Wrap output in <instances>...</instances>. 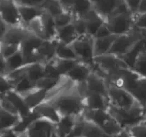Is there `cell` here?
Segmentation results:
<instances>
[{
	"label": "cell",
	"instance_id": "db71d44e",
	"mask_svg": "<svg viewBox=\"0 0 146 137\" xmlns=\"http://www.w3.org/2000/svg\"><path fill=\"white\" fill-rule=\"evenodd\" d=\"M60 1L62 4L64 9L67 10V11H71V7L75 3L76 0H60Z\"/></svg>",
	"mask_w": 146,
	"mask_h": 137
},
{
	"label": "cell",
	"instance_id": "4fadbf2b",
	"mask_svg": "<svg viewBox=\"0 0 146 137\" xmlns=\"http://www.w3.org/2000/svg\"><path fill=\"white\" fill-rule=\"evenodd\" d=\"M38 118L48 119L52 122L57 124L61 118V115L58 113L56 108L48 101H45L31 110Z\"/></svg>",
	"mask_w": 146,
	"mask_h": 137
},
{
	"label": "cell",
	"instance_id": "5bb4252c",
	"mask_svg": "<svg viewBox=\"0 0 146 137\" xmlns=\"http://www.w3.org/2000/svg\"><path fill=\"white\" fill-rule=\"evenodd\" d=\"M92 71L89 65L78 61L65 76L76 84H82L86 81Z\"/></svg>",
	"mask_w": 146,
	"mask_h": 137
},
{
	"label": "cell",
	"instance_id": "681fc988",
	"mask_svg": "<svg viewBox=\"0 0 146 137\" xmlns=\"http://www.w3.org/2000/svg\"><path fill=\"white\" fill-rule=\"evenodd\" d=\"M124 1L133 14L135 16L138 14L142 0H124Z\"/></svg>",
	"mask_w": 146,
	"mask_h": 137
},
{
	"label": "cell",
	"instance_id": "484cf974",
	"mask_svg": "<svg viewBox=\"0 0 146 137\" xmlns=\"http://www.w3.org/2000/svg\"><path fill=\"white\" fill-rule=\"evenodd\" d=\"M143 51H146V44L144 38L140 40L129 51L124 54L122 57H120L124 61L125 64L130 67L133 68L134 67L135 61L138 59L139 54L142 52Z\"/></svg>",
	"mask_w": 146,
	"mask_h": 137
},
{
	"label": "cell",
	"instance_id": "f35d334b",
	"mask_svg": "<svg viewBox=\"0 0 146 137\" xmlns=\"http://www.w3.org/2000/svg\"><path fill=\"white\" fill-rule=\"evenodd\" d=\"M102 129L105 131L106 134H108V135L112 136H116L120 131H122L123 129L122 126L120 125L118 123V121L113 118V117H111L106 123L105 125L103 126Z\"/></svg>",
	"mask_w": 146,
	"mask_h": 137
},
{
	"label": "cell",
	"instance_id": "b9f144b4",
	"mask_svg": "<svg viewBox=\"0 0 146 137\" xmlns=\"http://www.w3.org/2000/svg\"><path fill=\"white\" fill-rule=\"evenodd\" d=\"M126 129L133 137H146V117L139 123L128 127Z\"/></svg>",
	"mask_w": 146,
	"mask_h": 137
},
{
	"label": "cell",
	"instance_id": "680465c9",
	"mask_svg": "<svg viewBox=\"0 0 146 137\" xmlns=\"http://www.w3.org/2000/svg\"><path fill=\"white\" fill-rule=\"evenodd\" d=\"M145 117H146V106L145 107Z\"/></svg>",
	"mask_w": 146,
	"mask_h": 137
},
{
	"label": "cell",
	"instance_id": "60d3db41",
	"mask_svg": "<svg viewBox=\"0 0 146 137\" xmlns=\"http://www.w3.org/2000/svg\"><path fill=\"white\" fill-rule=\"evenodd\" d=\"M133 69L142 77L146 78V51H143L139 54Z\"/></svg>",
	"mask_w": 146,
	"mask_h": 137
},
{
	"label": "cell",
	"instance_id": "ab89813d",
	"mask_svg": "<svg viewBox=\"0 0 146 137\" xmlns=\"http://www.w3.org/2000/svg\"><path fill=\"white\" fill-rule=\"evenodd\" d=\"M62 77L60 78H53L45 76L36 83L35 87L43 88V89L47 90V91H51V90H52L53 88H55L58 85V84L61 81Z\"/></svg>",
	"mask_w": 146,
	"mask_h": 137
},
{
	"label": "cell",
	"instance_id": "d4e9b609",
	"mask_svg": "<svg viewBox=\"0 0 146 137\" xmlns=\"http://www.w3.org/2000/svg\"><path fill=\"white\" fill-rule=\"evenodd\" d=\"M21 119V116L0 107V132L13 129Z\"/></svg>",
	"mask_w": 146,
	"mask_h": 137
},
{
	"label": "cell",
	"instance_id": "d590c367",
	"mask_svg": "<svg viewBox=\"0 0 146 137\" xmlns=\"http://www.w3.org/2000/svg\"><path fill=\"white\" fill-rule=\"evenodd\" d=\"M26 27L28 29V30L31 34L44 39V29L42 16L37 17L30 21Z\"/></svg>",
	"mask_w": 146,
	"mask_h": 137
},
{
	"label": "cell",
	"instance_id": "277c9868",
	"mask_svg": "<svg viewBox=\"0 0 146 137\" xmlns=\"http://www.w3.org/2000/svg\"><path fill=\"white\" fill-rule=\"evenodd\" d=\"M71 45L74 49L78 59L94 68L95 67L94 37L89 35L79 37Z\"/></svg>",
	"mask_w": 146,
	"mask_h": 137
},
{
	"label": "cell",
	"instance_id": "5b68a950",
	"mask_svg": "<svg viewBox=\"0 0 146 137\" xmlns=\"http://www.w3.org/2000/svg\"><path fill=\"white\" fill-rule=\"evenodd\" d=\"M143 36L142 30L134 27L133 29L130 32L118 36L109 53L122 57L142 39Z\"/></svg>",
	"mask_w": 146,
	"mask_h": 137
},
{
	"label": "cell",
	"instance_id": "2e32d148",
	"mask_svg": "<svg viewBox=\"0 0 146 137\" xmlns=\"http://www.w3.org/2000/svg\"><path fill=\"white\" fill-rule=\"evenodd\" d=\"M82 117L86 121H90L102 128L112 116L108 109H86Z\"/></svg>",
	"mask_w": 146,
	"mask_h": 137
},
{
	"label": "cell",
	"instance_id": "f1b7e54d",
	"mask_svg": "<svg viewBox=\"0 0 146 137\" xmlns=\"http://www.w3.org/2000/svg\"><path fill=\"white\" fill-rule=\"evenodd\" d=\"M44 29V39H56L57 27L56 25L54 18L48 13L45 12L42 15Z\"/></svg>",
	"mask_w": 146,
	"mask_h": 137
},
{
	"label": "cell",
	"instance_id": "603a6c76",
	"mask_svg": "<svg viewBox=\"0 0 146 137\" xmlns=\"http://www.w3.org/2000/svg\"><path fill=\"white\" fill-rule=\"evenodd\" d=\"M44 40L31 33L21 44L20 51H21L24 57L36 53L41 47Z\"/></svg>",
	"mask_w": 146,
	"mask_h": 137
},
{
	"label": "cell",
	"instance_id": "ee69618b",
	"mask_svg": "<svg viewBox=\"0 0 146 137\" xmlns=\"http://www.w3.org/2000/svg\"><path fill=\"white\" fill-rule=\"evenodd\" d=\"M20 50V45H17V44H4L1 42V54L4 57L5 59L10 57L19 51Z\"/></svg>",
	"mask_w": 146,
	"mask_h": 137
},
{
	"label": "cell",
	"instance_id": "f6af8a7d",
	"mask_svg": "<svg viewBox=\"0 0 146 137\" xmlns=\"http://www.w3.org/2000/svg\"><path fill=\"white\" fill-rule=\"evenodd\" d=\"M12 90L14 87L7 76L0 74V96L6 95Z\"/></svg>",
	"mask_w": 146,
	"mask_h": 137
},
{
	"label": "cell",
	"instance_id": "9c48e42d",
	"mask_svg": "<svg viewBox=\"0 0 146 137\" xmlns=\"http://www.w3.org/2000/svg\"><path fill=\"white\" fill-rule=\"evenodd\" d=\"M56 124L46 118H38L29 126L24 134H19V136L54 137Z\"/></svg>",
	"mask_w": 146,
	"mask_h": 137
},
{
	"label": "cell",
	"instance_id": "11a10c76",
	"mask_svg": "<svg viewBox=\"0 0 146 137\" xmlns=\"http://www.w3.org/2000/svg\"><path fill=\"white\" fill-rule=\"evenodd\" d=\"M114 137H133L131 134V133L128 131V129L126 128H123L121 131H120L116 136H115Z\"/></svg>",
	"mask_w": 146,
	"mask_h": 137
},
{
	"label": "cell",
	"instance_id": "7402d4cb",
	"mask_svg": "<svg viewBox=\"0 0 146 137\" xmlns=\"http://www.w3.org/2000/svg\"><path fill=\"white\" fill-rule=\"evenodd\" d=\"M118 36L119 35L112 34L108 37H103V38H94L95 57L109 53Z\"/></svg>",
	"mask_w": 146,
	"mask_h": 137
},
{
	"label": "cell",
	"instance_id": "ac0fdd59",
	"mask_svg": "<svg viewBox=\"0 0 146 137\" xmlns=\"http://www.w3.org/2000/svg\"><path fill=\"white\" fill-rule=\"evenodd\" d=\"M78 118L69 116H61L56 124L54 137H67L74 129Z\"/></svg>",
	"mask_w": 146,
	"mask_h": 137
},
{
	"label": "cell",
	"instance_id": "9f6ffc18",
	"mask_svg": "<svg viewBox=\"0 0 146 137\" xmlns=\"http://www.w3.org/2000/svg\"><path fill=\"white\" fill-rule=\"evenodd\" d=\"M141 13H146V0H142L139 11H138V14H141Z\"/></svg>",
	"mask_w": 146,
	"mask_h": 137
},
{
	"label": "cell",
	"instance_id": "bcb514c9",
	"mask_svg": "<svg viewBox=\"0 0 146 137\" xmlns=\"http://www.w3.org/2000/svg\"><path fill=\"white\" fill-rule=\"evenodd\" d=\"M75 29L79 37L87 35L86 24L83 18H75L73 21Z\"/></svg>",
	"mask_w": 146,
	"mask_h": 137
},
{
	"label": "cell",
	"instance_id": "8992f818",
	"mask_svg": "<svg viewBox=\"0 0 146 137\" xmlns=\"http://www.w3.org/2000/svg\"><path fill=\"white\" fill-rule=\"evenodd\" d=\"M108 98L110 105L123 109H128L138 102L129 91L109 82H108Z\"/></svg>",
	"mask_w": 146,
	"mask_h": 137
},
{
	"label": "cell",
	"instance_id": "4316f807",
	"mask_svg": "<svg viewBox=\"0 0 146 137\" xmlns=\"http://www.w3.org/2000/svg\"><path fill=\"white\" fill-rule=\"evenodd\" d=\"M26 76L34 84L45 77L44 63L38 62L25 65Z\"/></svg>",
	"mask_w": 146,
	"mask_h": 137
},
{
	"label": "cell",
	"instance_id": "f907efd6",
	"mask_svg": "<svg viewBox=\"0 0 146 137\" xmlns=\"http://www.w3.org/2000/svg\"><path fill=\"white\" fill-rule=\"evenodd\" d=\"M112 34L111 30L109 29V28L108 27V26L106 25V24H104V25H102L101 27V28L98 30V31L96 32V34H95V36L94 37V39H98V38H103V37H108V36Z\"/></svg>",
	"mask_w": 146,
	"mask_h": 137
},
{
	"label": "cell",
	"instance_id": "f546056e",
	"mask_svg": "<svg viewBox=\"0 0 146 137\" xmlns=\"http://www.w3.org/2000/svg\"><path fill=\"white\" fill-rule=\"evenodd\" d=\"M129 92L145 108L146 106V78L142 77Z\"/></svg>",
	"mask_w": 146,
	"mask_h": 137
},
{
	"label": "cell",
	"instance_id": "9a60e30c",
	"mask_svg": "<svg viewBox=\"0 0 146 137\" xmlns=\"http://www.w3.org/2000/svg\"><path fill=\"white\" fill-rule=\"evenodd\" d=\"M86 109H108L109 101L108 97L97 93H87L84 95Z\"/></svg>",
	"mask_w": 146,
	"mask_h": 137
},
{
	"label": "cell",
	"instance_id": "7a4b0ae2",
	"mask_svg": "<svg viewBox=\"0 0 146 137\" xmlns=\"http://www.w3.org/2000/svg\"><path fill=\"white\" fill-rule=\"evenodd\" d=\"M108 110L123 128L135 125L145 118V108L138 102L128 109L117 108L109 104Z\"/></svg>",
	"mask_w": 146,
	"mask_h": 137
},
{
	"label": "cell",
	"instance_id": "3957f363",
	"mask_svg": "<svg viewBox=\"0 0 146 137\" xmlns=\"http://www.w3.org/2000/svg\"><path fill=\"white\" fill-rule=\"evenodd\" d=\"M94 64L95 67L93 70L98 71L105 76L106 78L121 68L129 67L121 57L110 53L96 56Z\"/></svg>",
	"mask_w": 146,
	"mask_h": 137
},
{
	"label": "cell",
	"instance_id": "cb8c5ba5",
	"mask_svg": "<svg viewBox=\"0 0 146 137\" xmlns=\"http://www.w3.org/2000/svg\"><path fill=\"white\" fill-rule=\"evenodd\" d=\"M79 36L77 34L73 22L65 27L57 29L56 39L61 43L71 45Z\"/></svg>",
	"mask_w": 146,
	"mask_h": 137
},
{
	"label": "cell",
	"instance_id": "c3c4849f",
	"mask_svg": "<svg viewBox=\"0 0 146 137\" xmlns=\"http://www.w3.org/2000/svg\"><path fill=\"white\" fill-rule=\"evenodd\" d=\"M19 6H33L42 7L46 0H14Z\"/></svg>",
	"mask_w": 146,
	"mask_h": 137
},
{
	"label": "cell",
	"instance_id": "d6a6232c",
	"mask_svg": "<svg viewBox=\"0 0 146 137\" xmlns=\"http://www.w3.org/2000/svg\"><path fill=\"white\" fill-rule=\"evenodd\" d=\"M78 61L79 60L65 59H59L57 57H56L54 59V64L62 76H65L72 69L73 67L77 64Z\"/></svg>",
	"mask_w": 146,
	"mask_h": 137
},
{
	"label": "cell",
	"instance_id": "ffe728a7",
	"mask_svg": "<svg viewBox=\"0 0 146 137\" xmlns=\"http://www.w3.org/2000/svg\"><path fill=\"white\" fill-rule=\"evenodd\" d=\"M83 19L85 20L86 24L87 35H89L92 37L95 36L101 26L105 24L104 19L101 17L94 9H93Z\"/></svg>",
	"mask_w": 146,
	"mask_h": 137
},
{
	"label": "cell",
	"instance_id": "83f0119b",
	"mask_svg": "<svg viewBox=\"0 0 146 137\" xmlns=\"http://www.w3.org/2000/svg\"><path fill=\"white\" fill-rule=\"evenodd\" d=\"M93 9L94 5L91 0H76L70 11L74 18H84Z\"/></svg>",
	"mask_w": 146,
	"mask_h": 137
},
{
	"label": "cell",
	"instance_id": "d6986e66",
	"mask_svg": "<svg viewBox=\"0 0 146 137\" xmlns=\"http://www.w3.org/2000/svg\"><path fill=\"white\" fill-rule=\"evenodd\" d=\"M123 0H100L94 5L95 11L106 20L114 13Z\"/></svg>",
	"mask_w": 146,
	"mask_h": 137
},
{
	"label": "cell",
	"instance_id": "ba28073f",
	"mask_svg": "<svg viewBox=\"0 0 146 137\" xmlns=\"http://www.w3.org/2000/svg\"><path fill=\"white\" fill-rule=\"evenodd\" d=\"M111 33L115 35H122L133 29L135 15L132 13L112 16L105 21Z\"/></svg>",
	"mask_w": 146,
	"mask_h": 137
},
{
	"label": "cell",
	"instance_id": "f5cc1de1",
	"mask_svg": "<svg viewBox=\"0 0 146 137\" xmlns=\"http://www.w3.org/2000/svg\"><path fill=\"white\" fill-rule=\"evenodd\" d=\"M0 137H19V134L16 131H14V129L7 130L1 132L0 134Z\"/></svg>",
	"mask_w": 146,
	"mask_h": 137
},
{
	"label": "cell",
	"instance_id": "7dc6e473",
	"mask_svg": "<svg viewBox=\"0 0 146 137\" xmlns=\"http://www.w3.org/2000/svg\"><path fill=\"white\" fill-rule=\"evenodd\" d=\"M134 25L139 29L146 31V13L138 14L135 16Z\"/></svg>",
	"mask_w": 146,
	"mask_h": 137
},
{
	"label": "cell",
	"instance_id": "816d5d0a",
	"mask_svg": "<svg viewBox=\"0 0 146 137\" xmlns=\"http://www.w3.org/2000/svg\"><path fill=\"white\" fill-rule=\"evenodd\" d=\"M9 29V26L0 18V42H1L4 35Z\"/></svg>",
	"mask_w": 146,
	"mask_h": 137
},
{
	"label": "cell",
	"instance_id": "44dd1931",
	"mask_svg": "<svg viewBox=\"0 0 146 137\" xmlns=\"http://www.w3.org/2000/svg\"><path fill=\"white\" fill-rule=\"evenodd\" d=\"M21 21L24 27L34 20V19L43 15L45 11L43 7H33V6H19Z\"/></svg>",
	"mask_w": 146,
	"mask_h": 137
},
{
	"label": "cell",
	"instance_id": "8d00e7d4",
	"mask_svg": "<svg viewBox=\"0 0 146 137\" xmlns=\"http://www.w3.org/2000/svg\"><path fill=\"white\" fill-rule=\"evenodd\" d=\"M35 87V84L27 76L23 77L14 85V91L19 94H24Z\"/></svg>",
	"mask_w": 146,
	"mask_h": 137
},
{
	"label": "cell",
	"instance_id": "30bf717a",
	"mask_svg": "<svg viewBox=\"0 0 146 137\" xmlns=\"http://www.w3.org/2000/svg\"><path fill=\"white\" fill-rule=\"evenodd\" d=\"M0 18L9 27L24 26L19 5L14 0H0Z\"/></svg>",
	"mask_w": 146,
	"mask_h": 137
},
{
	"label": "cell",
	"instance_id": "6f0895ef",
	"mask_svg": "<svg viewBox=\"0 0 146 137\" xmlns=\"http://www.w3.org/2000/svg\"><path fill=\"white\" fill-rule=\"evenodd\" d=\"M91 2L93 3V5H94V4H96L97 2H98L100 0H91Z\"/></svg>",
	"mask_w": 146,
	"mask_h": 137
},
{
	"label": "cell",
	"instance_id": "8fae6325",
	"mask_svg": "<svg viewBox=\"0 0 146 137\" xmlns=\"http://www.w3.org/2000/svg\"><path fill=\"white\" fill-rule=\"evenodd\" d=\"M31 34L28 29L24 26L9 27L1 42L4 44L21 45L22 41Z\"/></svg>",
	"mask_w": 146,
	"mask_h": 137
},
{
	"label": "cell",
	"instance_id": "e0dca14e",
	"mask_svg": "<svg viewBox=\"0 0 146 137\" xmlns=\"http://www.w3.org/2000/svg\"><path fill=\"white\" fill-rule=\"evenodd\" d=\"M59 41L55 39H44L41 47L37 50V54L42 59L43 62L51 61L56 57V49Z\"/></svg>",
	"mask_w": 146,
	"mask_h": 137
},
{
	"label": "cell",
	"instance_id": "1f68e13d",
	"mask_svg": "<svg viewBox=\"0 0 146 137\" xmlns=\"http://www.w3.org/2000/svg\"><path fill=\"white\" fill-rule=\"evenodd\" d=\"M82 137H113L108 135L101 127L84 119V129Z\"/></svg>",
	"mask_w": 146,
	"mask_h": 137
},
{
	"label": "cell",
	"instance_id": "836d02e7",
	"mask_svg": "<svg viewBox=\"0 0 146 137\" xmlns=\"http://www.w3.org/2000/svg\"><path fill=\"white\" fill-rule=\"evenodd\" d=\"M56 57L59 59H65L78 60L71 45L63 44L60 41L57 46Z\"/></svg>",
	"mask_w": 146,
	"mask_h": 137
},
{
	"label": "cell",
	"instance_id": "e575fe53",
	"mask_svg": "<svg viewBox=\"0 0 146 137\" xmlns=\"http://www.w3.org/2000/svg\"><path fill=\"white\" fill-rule=\"evenodd\" d=\"M42 7L46 12L54 18L65 10L60 0H46Z\"/></svg>",
	"mask_w": 146,
	"mask_h": 137
},
{
	"label": "cell",
	"instance_id": "74e56055",
	"mask_svg": "<svg viewBox=\"0 0 146 137\" xmlns=\"http://www.w3.org/2000/svg\"><path fill=\"white\" fill-rule=\"evenodd\" d=\"M74 16L71 11L64 10L62 13L54 17V21L57 28H61L71 24L74 21Z\"/></svg>",
	"mask_w": 146,
	"mask_h": 137
},
{
	"label": "cell",
	"instance_id": "52a82bcc",
	"mask_svg": "<svg viewBox=\"0 0 146 137\" xmlns=\"http://www.w3.org/2000/svg\"><path fill=\"white\" fill-rule=\"evenodd\" d=\"M77 84L84 96L87 93H97L108 97L106 78L96 70H93L85 82Z\"/></svg>",
	"mask_w": 146,
	"mask_h": 137
},
{
	"label": "cell",
	"instance_id": "7bdbcfd3",
	"mask_svg": "<svg viewBox=\"0 0 146 137\" xmlns=\"http://www.w3.org/2000/svg\"><path fill=\"white\" fill-rule=\"evenodd\" d=\"M44 66L46 77L53 78H60L62 77V76L58 72L56 65L54 64V59L44 63Z\"/></svg>",
	"mask_w": 146,
	"mask_h": 137
},
{
	"label": "cell",
	"instance_id": "7c38bea8",
	"mask_svg": "<svg viewBox=\"0 0 146 137\" xmlns=\"http://www.w3.org/2000/svg\"><path fill=\"white\" fill-rule=\"evenodd\" d=\"M48 93L49 91L34 87L31 91L20 95L23 97L27 106L31 111L40 104L48 100Z\"/></svg>",
	"mask_w": 146,
	"mask_h": 137
},
{
	"label": "cell",
	"instance_id": "6da1fadb",
	"mask_svg": "<svg viewBox=\"0 0 146 137\" xmlns=\"http://www.w3.org/2000/svg\"><path fill=\"white\" fill-rule=\"evenodd\" d=\"M61 116H69L78 118L82 117L86 110L84 96L78 84L68 78L65 85L49 100Z\"/></svg>",
	"mask_w": 146,
	"mask_h": 137
},
{
	"label": "cell",
	"instance_id": "4dcf8cb0",
	"mask_svg": "<svg viewBox=\"0 0 146 137\" xmlns=\"http://www.w3.org/2000/svg\"><path fill=\"white\" fill-rule=\"evenodd\" d=\"M6 64H7V74L24 67L25 66L24 57L21 51L19 50L12 56L7 58L6 59Z\"/></svg>",
	"mask_w": 146,
	"mask_h": 137
}]
</instances>
